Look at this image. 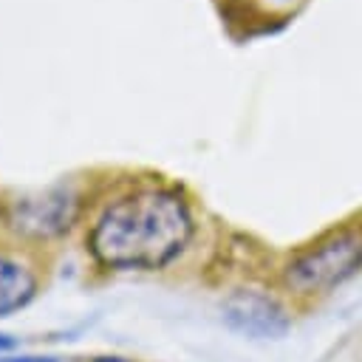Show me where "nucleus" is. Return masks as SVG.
I'll return each instance as SVG.
<instances>
[{
    "label": "nucleus",
    "mask_w": 362,
    "mask_h": 362,
    "mask_svg": "<svg viewBox=\"0 0 362 362\" xmlns=\"http://www.w3.org/2000/svg\"><path fill=\"white\" fill-rule=\"evenodd\" d=\"M74 215H76V198L65 187H54L37 195H23L8 206L11 226L34 238H51L65 232Z\"/></svg>",
    "instance_id": "3"
},
{
    "label": "nucleus",
    "mask_w": 362,
    "mask_h": 362,
    "mask_svg": "<svg viewBox=\"0 0 362 362\" xmlns=\"http://www.w3.org/2000/svg\"><path fill=\"white\" fill-rule=\"evenodd\" d=\"M223 317L226 322L240 331V334H249V337H280L288 325L283 308L266 297V294H257V291H238L226 300L223 305Z\"/></svg>",
    "instance_id": "4"
},
{
    "label": "nucleus",
    "mask_w": 362,
    "mask_h": 362,
    "mask_svg": "<svg viewBox=\"0 0 362 362\" xmlns=\"http://www.w3.org/2000/svg\"><path fill=\"white\" fill-rule=\"evenodd\" d=\"M362 266V226L342 229L305 255H300L286 269V286L297 294L328 291L348 280Z\"/></svg>",
    "instance_id": "2"
},
{
    "label": "nucleus",
    "mask_w": 362,
    "mask_h": 362,
    "mask_svg": "<svg viewBox=\"0 0 362 362\" xmlns=\"http://www.w3.org/2000/svg\"><path fill=\"white\" fill-rule=\"evenodd\" d=\"M34 291H37V274L25 263L0 255V317L23 308L34 297Z\"/></svg>",
    "instance_id": "5"
},
{
    "label": "nucleus",
    "mask_w": 362,
    "mask_h": 362,
    "mask_svg": "<svg viewBox=\"0 0 362 362\" xmlns=\"http://www.w3.org/2000/svg\"><path fill=\"white\" fill-rule=\"evenodd\" d=\"M0 362H57L51 356H0Z\"/></svg>",
    "instance_id": "6"
},
{
    "label": "nucleus",
    "mask_w": 362,
    "mask_h": 362,
    "mask_svg": "<svg viewBox=\"0 0 362 362\" xmlns=\"http://www.w3.org/2000/svg\"><path fill=\"white\" fill-rule=\"evenodd\" d=\"M192 238V215L173 189H139L113 201L90 229V252L107 269H161Z\"/></svg>",
    "instance_id": "1"
},
{
    "label": "nucleus",
    "mask_w": 362,
    "mask_h": 362,
    "mask_svg": "<svg viewBox=\"0 0 362 362\" xmlns=\"http://www.w3.org/2000/svg\"><path fill=\"white\" fill-rule=\"evenodd\" d=\"M93 362H130V359H124V356H99Z\"/></svg>",
    "instance_id": "7"
}]
</instances>
